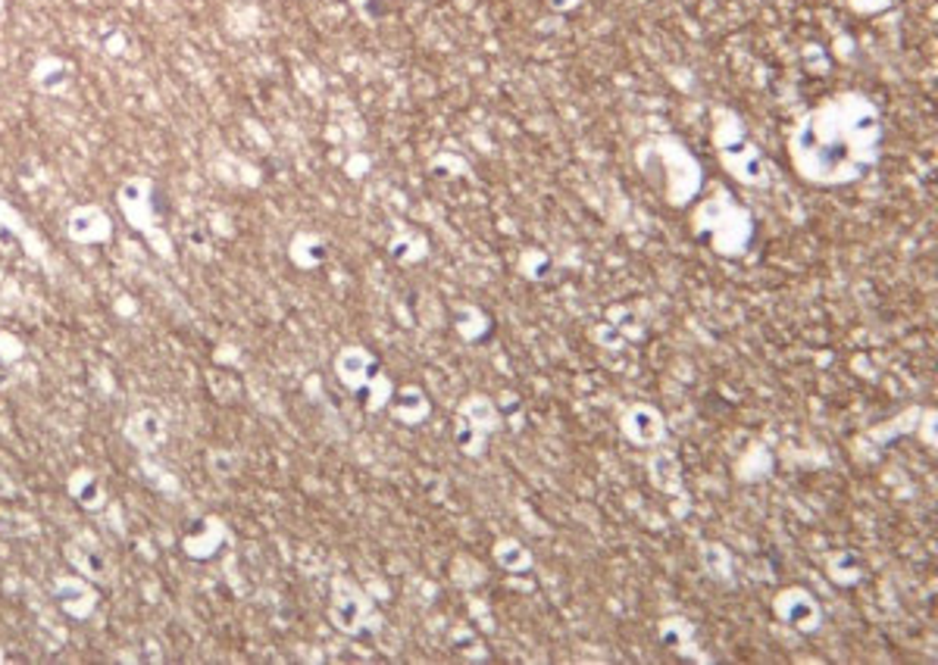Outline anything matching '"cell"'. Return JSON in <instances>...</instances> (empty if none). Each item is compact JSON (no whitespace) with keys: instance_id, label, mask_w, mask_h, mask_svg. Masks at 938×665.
<instances>
[{"instance_id":"9","label":"cell","mask_w":938,"mask_h":665,"mask_svg":"<svg viewBox=\"0 0 938 665\" xmlns=\"http://www.w3.org/2000/svg\"><path fill=\"white\" fill-rule=\"evenodd\" d=\"M576 3H579V0H551V7H557V10H570Z\"/></svg>"},{"instance_id":"4","label":"cell","mask_w":938,"mask_h":665,"mask_svg":"<svg viewBox=\"0 0 938 665\" xmlns=\"http://www.w3.org/2000/svg\"><path fill=\"white\" fill-rule=\"evenodd\" d=\"M779 616L801 632H814L820 625V606L805 591H788L779 599Z\"/></svg>"},{"instance_id":"1","label":"cell","mask_w":938,"mask_h":665,"mask_svg":"<svg viewBox=\"0 0 938 665\" xmlns=\"http://www.w3.org/2000/svg\"><path fill=\"white\" fill-rule=\"evenodd\" d=\"M879 134V113L864 98L845 94L798 125L791 138V157L807 182H855L876 163Z\"/></svg>"},{"instance_id":"2","label":"cell","mask_w":938,"mask_h":665,"mask_svg":"<svg viewBox=\"0 0 938 665\" xmlns=\"http://www.w3.org/2000/svg\"><path fill=\"white\" fill-rule=\"evenodd\" d=\"M722 198L726 194H717L710 203H704V210L695 219L698 234H704L717 253H741V248L751 238V219L745 216L736 203H729V210H726L729 216H722Z\"/></svg>"},{"instance_id":"6","label":"cell","mask_w":938,"mask_h":665,"mask_svg":"<svg viewBox=\"0 0 938 665\" xmlns=\"http://www.w3.org/2000/svg\"><path fill=\"white\" fill-rule=\"evenodd\" d=\"M398 416H401V422H419V419L429 416V400L422 397L419 391H403L401 394V403H398Z\"/></svg>"},{"instance_id":"3","label":"cell","mask_w":938,"mask_h":665,"mask_svg":"<svg viewBox=\"0 0 938 665\" xmlns=\"http://www.w3.org/2000/svg\"><path fill=\"white\" fill-rule=\"evenodd\" d=\"M717 144H720V157L726 167L736 172L741 182L748 184H764L767 182V169H764V160L757 157V150L745 141L741 129H732L726 134L722 129H717Z\"/></svg>"},{"instance_id":"8","label":"cell","mask_w":938,"mask_h":665,"mask_svg":"<svg viewBox=\"0 0 938 665\" xmlns=\"http://www.w3.org/2000/svg\"><path fill=\"white\" fill-rule=\"evenodd\" d=\"M851 7L857 13H879V10H886L888 0H851Z\"/></svg>"},{"instance_id":"7","label":"cell","mask_w":938,"mask_h":665,"mask_svg":"<svg viewBox=\"0 0 938 665\" xmlns=\"http://www.w3.org/2000/svg\"><path fill=\"white\" fill-rule=\"evenodd\" d=\"M495 556H498V563H501L503 568H510V572H522V568H529V553H526L520 544H513V541H503V544H498V547H495Z\"/></svg>"},{"instance_id":"5","label":"cell","mask_w":938,"mask_h":665,"mask_svg":"<svg viewBox=\"0 0 938 665\" xmlns=\"http://www.w3.org/2000/svg\"><path fill=\"white\" fill-rule=\"evenodd\" d=\"M622 432L629 434L636 444H657L663 437V419L657 416L653 410L638 406L629 413V419L622 422Z\"/></svg>"}]
</instances>
